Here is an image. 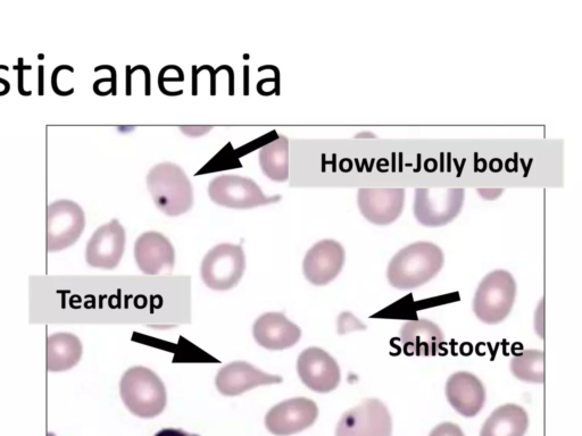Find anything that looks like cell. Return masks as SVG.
<instances>
[{"instance_id":"cell-19","label":"cell","mask_w":582,"mask_h":436,"mask_svg":"<svg viewBox=\"0 0 582 436\" xmlns=\"http://www.w3.org/2000/svg\"><path fill=\"white\" fill-rule=\"evenodd\" d=\"M401 342L407 356H436L445 345V335L437 324L422 318L403 325Z\"/></svg>"},{"instance_id":"cell-17","label":"cell","mask_w":582,"mask_h":436,"mask_svg":"<svg viewBox=\"0 0 582 436\" xmlns=\"http://www.w3.org/2000/svg\"><path fill=\"white\" fill-rule=\"evenodd\" d=\"M448 402L464 417H475L484 408L486 390L476 375L467 372L453 374L446 384Z\"/></svg>"},{"instance_id":"cell-3","label":"cell","mask_w":582,"mask_h":436,"mask_svg":"<svg viewBox=\"0 0 582 436\" xmlns=\"http://www.w3.org/2000/svg\"><path fill=\"white\" fill-rule=\"evenodd\" d=\"M120 394L129 412L140 418L161 415L168 402V394L160 377L143 366L132 367L123 374Z\"/></svg>"},{"instance_id":"cell-2","label":"cell","mask_w":582,"mask_h":436,"mask_svg":"<svg viewBox=\"0 0 582 436\" xmlns=\"http://www.w3.org/2000/svg\"><path fill=\"white\" fill-rule=\"evenodd\" d=\"M147 188L154 203L166 215L179 216L194 205V189L187 174L172 163L157 164L147 175Z\"/></svg>"},{"instance_id":"cell-28","label":"cell","mask_w":582,"mask_h":436,"mask_svg":"<svg viewBox=\"0 0 582 436\" xmlns=\"http://www.w3.org/2000/svg\"><path fill=\"white\" fill-rule=\"evenodd\" d=\"M181 130L184 131L186 134H189V136H191V137H199V136H202L203 133L210 131L211 127L206 128V129L203 127H199L196 129L193 127H189L187 129H185L184 127H182Z\"/></svg>"},{"instance_id":"cell-7","label":"cell","mask_w":582,"mask_h":436,"mask_svg":"<svg viewBox=\"0 0 582 436\" xmlns=\"http://www.w3.org/2000/svg\"><path fill=\"white\" fill-rule=\"evenodd\" d=\"M464 189H417L414 215L428 228H439L455 220L462 211Z\"/></svg>"},{"instance_id":"cell-9","label":"cell","mask_w":582,"mask_h":436,"mask_svg":"<svg viewBox=\"0 0 582 436\" xmlns=\"http://www.w3.org/2000/svg\"><path fill=\"white\" fill-rule=\"evenodd\" d=\"M392 433V416L378 399L365 400L348 410L336 430V436H392Z\"/></svg>"},{"instance_id":"cell-30","label":"cell","mask_w":582,"mask_h":436,"mask_svg":"<svg viewBox=\"0 0 582 436\" xmlns=\"http://www.w3.org/2000/svg\"><path fill=\"white\" fill-rule=\"evenodd\" d=\"M502 192L503 190H479V194L488 200L496 199Z\"/></svg>"},{"instance_id":"cell-29","label":"cell","mask_w":582,"mask_h":436,"mask_svg":"<svg viewBox=\"0 0 582 436\" xmlns=\"http://www.w3.org/2000/svg\"><path fill=\"white\" fill-rule=\"evenodd\" d=\"M39 75H38V81H39V95L40 96H44V85H45V66L44 65H40L39 66Z\"/></svg>"},{"instance_id":"cell-20","label":"cell","mask_w":582,"mask_h":436,"mask_svg":"<svg viewBox=\"0 0 582 436\" xmlns=\"http://www.w3.org/2000/svg\"><path fill=\"white\" fill-rule=\"evenodd\" d=\"M82 342L72 333H55L47 340V370L62 373L76 367L82 358Z\"/></svg>"},{"instance_id":"cell-26","label":"cell","mask_w":582,"mask_h":436,"mask_svg":"<svg viewBox=\"0 0 582 436\" xmlns=\"http://www.w3.org/2000/svg\"><path fill=\"white\" fill-rule=\"evenodd\" d=\"M15 69L18 70V89H19L20 95L26 96V97L31 96L32 91H27L26 89H24V71L31 70L32 67L24 65L23 58H20V60L18 61V65L15 66Z\"/></svg>"},{"instance_id":"cell-31","label":"cell","mask_w":582,"mask_h":436,"mask_svg":"<svg viewBox=\"0 0 582 436\" xmlns=\"http://www.w3.org/2000/svg\"><path fill=\"white\" fill-rule=\"evenodd\" d=\"M0 83H2V85L4 86V90L0 92V97L6 96L8 92L11 91L10 82H8L6 79L0 78Z\"/></svg>"},{"instance_id":"cell-10","label":"cell","mask_w":582,"mask_h":436,"mask_svg":"<svg viewBox=\"0 0 582 436\" xmlns=\"http://www.w3.org/2000/svg\"><path fill=\"white\" fill-rule=\"evenodd\" d=\"M319 408L311 399L295 398L280 402L265 416V426L277 436L303 432L317 422Z\"/></svg>"},{"instance_id":"cell-5","label":"cell","mask_w":582,"mask_h":436,"mask_svg":"<svg viewBox=\"0 0 582 436\" xmlns=\"http://www.w3.org/2000/svg\"><path fill=\"white\" fill-rule=\"evenodd\" d=\"M246 267L244 249L231 243L215 246L203 259L201 274L204 283L214 291L235 288Z\"/></svg>"},{"instance_id":"cell-14","label":"cell","mask_w":582,"mask_h":436,"mask_svg":"<svg viewBox=\"0 0 582 436\" xmlns=\"http://www.w3.org/2000/svg\"><path fill=\"white\" fill-rule=\"evenodd\" d=\"M135 258L139 270L144 274H170L176 263V250L162 233L146 232L136 241Z\"/></svg>"},{"instance_id":"cell-25","label":"cell","mask_w":582,"mask_h":436,"mask_svg":"<svg viewBox=\"0 0 582 436\" xmlns=\"http://www.w3.org/2000/svg\"><path fill=\"white\" fill-rule=\"evenodd\" d=\"M64 70H74V69L70 65L57 66L52 74V88H53L56 95L62 96V97H68V96H71L74 94V88H71L68 91H63L60 89V87H58V77H60V74Z\"/></svg>"},{"instance_id":"cell-18","label":"cell","mask_w":582,"mask_h":436,"mask_svg":"<svg viewBox=\"0 0 582 436\" xmlns=\"http://www.w3.org/2000/svg\"><path fill=\"white\" fill-rule=\"evenodd\" d=\"M253 334L261 347L285 350L294 347L301 340L302 330L282 313H266L257 318Z\"/></svg>"},{"instance_id":"cell-24","label":"cell","mask_w":582,"mask_h":436,"mask_svg":"<svg viewBox=\"0 0 582 436\" xmlns=\"http://www.w3.org/2000/svg\"><path fill=\"white\" fill-rule=\"evenodd\" d=\"M429 436H465L461 427L453 423H443L435 427Z\"/></svg>"},{"instance_id":"cell-13","label":"cell","mask_w":582,"mask_h":436,"mask_svg":"<svg viewBox=\"0 0 582 436\" xmlns=\"http://www.w3.org/2000/svg\"><path fill=\"white\" fill-rule=\"evenodd\" d=\"M345 264V249L335 240H322L314 245L304 258L303 272L314 285L334 281Z\"/></svg>"},{"instance_id":"cell-12","label":"cell","mask_w":582,"mask_h":436,"mask_svg":"<svg viewBox=\"0 0 582 436\" xmlns=\"http://www.w3.org/2000/svg\"><path fill=\"white\" fill-rule=\"evenodd\" d=\"M126 241V230L118 220L101 226L87 243V264L103 270H114L124 255Z\"/></svg>"},{"instance_id":"cell-4","label":"cell","mask_w":582,"mask_h":436,"mask_svg":"<svg viewBox=\"0 0 582 436\" xmlns=\"http://www.w3.org/2000/svg\"><path fill=\"white\" fill-rule=\"evenodd\" d=\"M517 296V283L511 273L498 270L489 273L479 284L473 312L481 322L498 324L510 315Z\"/></svg>"},{"instance_id":"cell-8","label":"cell","mask_w":582,"mask_h":436,"mask_svg":"<svg viewBox=\"0 0 582 436\" xmlns=\"http://www.w3.org/2000/svg\"><path fill=\"white\" fill-rule=\"evenodd\" d=\"M209 196L213 203L232 209L256 208L278 203L281 199V196L266 197L252 179L230 174L211 181Z\"/></svg>"},{"instance_id":"cell-6","label":"cell","mask_w":582,"mask_h":436,"mask_svg":"<svg viewBox=\"0 0 582 436\" xmlns=\"http://www.w3.org/2000/svg\"><path fill=\"white\" fill-rule=\"evenodd\" d=\"M86 228L83 209L72 200L54 201L47 211V249L58 253L76 243Z\"/></svg>"},{"instance_id":"cell-1","label":"cell","mask_w":582,"mask_h":436,"mask_svg":"<svg viewBox=\"0 0 582 436\" xmlns=\"http://www.w3.org/2000/svg\"><path fill=\"white\" fill-rule=\"evenodd\" d=\"M443 250L434 243L421 241L403 248L390 261L387 276L396 289L411 290L434 279L442 270Z\"/></svg>"},{"instance_id":"cell-21","label":"cell","mask_w":582,"mask_h":436,"mask_svg":"<svg viewBox=\"0 0 582 436\" xmlns=\"http://www.w3.org/2000/svg\"><path fill=\"white\" fill-rule=\"evenodd\" d=\"M529 426L526 410L518 405H504L489 416L480 436H525Z\"/></svg>"},{"instance_id":"cell-27","label":"cell","mask_w":582,"mask_h":436,"mask_svg":"<svg viewBox=\"0 0 582 436\" xmlns=\"http://www.w3.org/2000/svg\"><path fill=\"white\" fill-rule=\"evenodd\" d=\"M155 436H201L198 434H190L184 430L179 429H164L157 432Z\"/></svg>"},{"instance_id":"cell-22","label":"cell","mask_w":582,"mask_h":436,"mask_svg":"<svg viewBox=\"0 0 582 436\" xmlns=\"http://www.w3.org/2000/svg\"><path fill=\"white\" fill-rule=\"evenodd\" d=\"M259 159L261 169L269 179L274 182L289 179V141L285 136L263 146Z\"/></svg>"},{"instance_id":"cell-23","label":"cell","mask_w":582,"mask_h":436,"mask_svg":"<svg viewBox=\"0 0 582 436\" xmlns=\"http://www.w3.org/2000/svg\"><path fill=\"white\" fill-rule=\"evenodd\" d=\"M511 371L517 379L529 383H544V352L526 350L511 360Z\"/></svg>"},{"instance_id":"cell-15","label":"cell","mask_w":582,"mask_h":436,"mask_svg":"<svg viewBox=\"0 0 582 436\" xmlns=\"http://www.w3.org/2000/svg\"><path fill=\"white\" fill-rule=\"evenodd\" d=\"M278 375L264 373L245 362H235L224 366L216 375L215 385L223 396L235 397L261 385L282 383Z\"/></svg>"},{"instance_id":"cell-16","label":"cell","mask_w":582,"mask_h":436,"mask_svg":"<svg viewBox=\"0 0 582 436\" xmlns=\"http://www.w3.org/2000/svg\"><path fill=\"white\" fill-rule=\"evenodd\" d=\"M359 207L362 215L373 224H392L402 215L404 189H360Z\"/></svg>"},{"instance_id":"cell-11","label":"cell","mask_w":582,"mask_h":436,"mask_svg":"<svg viewBox=\"0 0 582 436\" xmlns=\"http://www.w3.org/2000/svg\"><path fill=\"white\" fill-rule=\"evenodd\" d=\"M297 372L306 387L318 393L336 390L342 380V373L335 358L317 347L302 352L298 358Z\"/></svg>"}]
</instances>
